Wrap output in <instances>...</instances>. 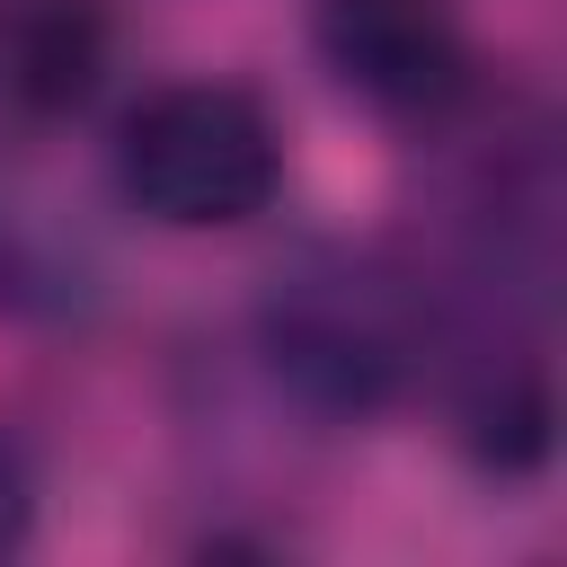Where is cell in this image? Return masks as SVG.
Instances as JSON below:
<instances>
[{
	"instance_id": "1",
	"label": "cell",
	"mask_w": 567,
	"mask_h": 567,
	"mask_svg": "<svg viewBox=\"0 0 567 567\" xmlns=\"http://www.w3.org/2000/svg\"><path fill=\"white\" fill-rule=\"evenodd\" d=\"M257 363L319 425H372L425 372L416 275L381 248H301L257 292Z\"/></svg>"
},
{
	"instance_id": "2",
	"label": "cell",
	"mask_w": 567,
	"mask_h": 567,
	"mask_svg": "<svg viewBox=\"0 0 567 567\" xmlns=\"http://www.w3.org/2000/svg\"><path fill=\"white\" fill-rule=\"evenodd\" d=\"M115 186L159 230H239L284 186V133L239 80H168L115 133Z\"/></svg>"
},
{
	"instance_id": "3",
	"label": "cell",
	"mask_w": 567,
	"mask_h": 567,
	"mask_svg": "<svg viewBox=\"0 0 567 567\" xmlns=\"http://www.w3.org/2000/svg\"><path fill=\"white\" fill-rule=\"evenodd\" d=\"M310 44L328 80L390 124H452L478 89L452 0H319Z\"/></svg>"
},
{
	"instance_id": "4",
	"label": "cell",
	"mask_w": 567,
	"mask_h": 567,
	"mask_svg": "<svg viewBox=\"0 0 567 567\" xmlns=\"http://www.w3.org/2000/svg\"><path fill=\"white\" fill-rule=\"evenodd\" d=\"M106 0H0V97L18 115H80L106 89Z\"/></svg>"
},
{
	"instance_id": "5",
	"label": "cell",
	"mask_w": 567,
	"mask_h": 567,
	"mask_svg": "<svg viewBox=\"0 0 567 567\" xmlns=\"http://www.w3.org/2000/svg\"><path fill=\"white\" fill-rule=\"evenodd\" d=\"M97 301H106V275H97V248L80 239V221L35 186H0V319L71 328Z\"/></svg>"
},
{
	"instance_id": "6",
	"label": "cell",
	"mask_w": 567,
	"mask_h": 567,
	"mask_svg": "<svg viewBox=\"0 0 567 567\" xmlns=\"http://www.w3.org/2000/svg\"><path fill=\"white\" fill-rule=\"evenodd\" d=\"M27 532H35V470H27V452L0 434V558L27 549Z\"/></svg>"
}]
</instances>
